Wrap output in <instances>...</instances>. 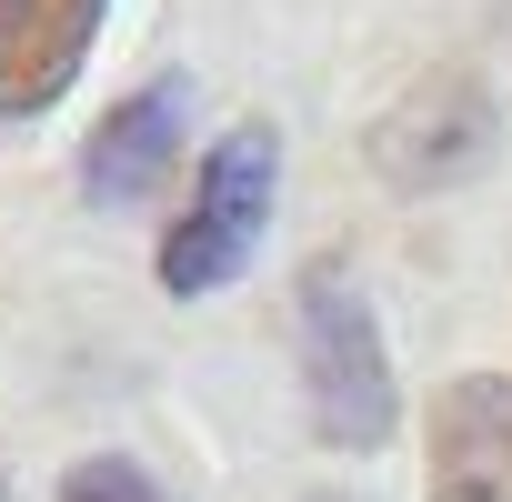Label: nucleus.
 Returning a JSON list of instances; mask_svg holds the SVG:
<instances>
[{
  "label": "nucleus",
  "mask_w": 512,
  "mask_h": 502,
  "mask_svg": "<svg viewBox=\"0 0 512 502\" xmlns=\"http://www.w3.org/2000/svg\"><path fill=\"white\" fill-rule=\"evenodd\" d=\"M302 392H312V432L332 452H372L392 432V412H402L382 322H372V302H362V282L342 262L302 272Z\"/></svg>",
  "instance_id": "obj_1"
},
{
  "label": "nucleus",
  "mask_w": 512,
  "mask_h": 502,
  "mask_svg": "<svg viewBox=\"0 0 512 502\" xmlns=\"http://www.w3.org/2000/svg\"><path fill=\"white\" fill-rule=\"evenodd\" d=\"M272 191H282V141H272V121L221 131L211 161H201V181H191V211H181L171 241H161V282H171L181 302H191V292H221V282L251 262V241H262Z\"/></svg>",
  "instance_id": "obj_2"
},
{
  "label": "nucleus",
  "mask_w": 512,
  "mask_h": 502,
  "mask_svg": "<svg viewBox=\"0 0 512 502\" xmlns=\"http://www.w3.org/2000/svg\"><path fill=\"white\" fill-rule=\"evenodd\" d=\"M432 502H512V372H462L432 402Z\"/></svg>",
  "instance_id": "obj_3"
},
{
  "label": "nucleus",
  "mask_w": 512,
  "mask_h": 502,
  "mask_svg": "<svg viewBox=\"0 0 512 502\" xmlns=\"http://www.w3.org/2000/svg\"><path fill=\"white\" fill-rule=\"evenodd\" d=\"M101 0H0V121H31L81 81Z\"/></svg>",
  "instance_id": "obj_4"
},
{
  "label": "nucleus",
  "mask_w": 512,
  "mask_h": 502,
  "mask_svg": "<svg viewBox=\"0 0 512 502\" xmlns=\"http://www.w3.org/2000/svg\"><path fill=\"white\" fill-rule=\"evenodd\" d=\"M181 121H191V91L181 81H151V91H131L101 131H91V151H81V191L111 211V201H141L161 171H171V151H181Z\"/></svg>",
  "instance_id": "obj_5"
},
{
  "label": "nucleus",
  "mask_w": 512,
  "mask_h": 502,
  "mask_svg": "<svg viewBox=\"0 0 512 502\" xmlns=\"http://www.w3.org/2000/svg\"><path fill=\"white\" fill-rule=\"evenodd\" d=\"M51 502H171V492H161L131 452H91V462H71V472H61V492H51Z\"/></svg>",
  "instance_id": "obj_6"
}]
</instances>
